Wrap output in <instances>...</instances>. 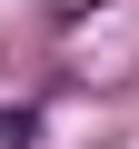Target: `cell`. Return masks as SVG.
Masks as SVG:
<instances>
[{
  "instance_id": "1",
  "label": "cell",
  "mask_w": 139,
  "mask_h": 149,
  "mask_svg": "<svg viewBox=\"0 0 139 149\" xmlns=\"http://www.w3.org/2000/svg\"><path fill=\"white\" fill-rule=\"evenodd\" d=\"M40 139V109H0V149H30Z\"/></svg>"
}]
</instances>
